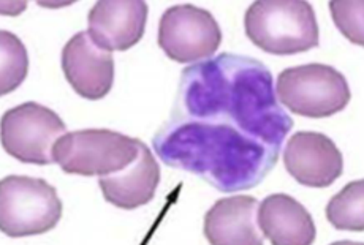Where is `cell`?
I'll list each match as a JSON object with an SVG mask.
<instances>
[{
	"label": "cell",
	"instance_id": "cell-14",
	"mask_svg": "<svg viewBox=\"0 0 364 245\" xmlns=\"http://www.w3.org/2000/svg\"><path fill=\"white\" fill-rule=\"evenodd\" d=\"M0 53H2L0 94L6 95L16 90L27 78L29 55H27V49L23 45V41L9 31L0 32Z\"/></svg>",
	"mask_w": 364,
	"mask_h": 245
},
{
	"label": "cell",
	"instance_id": "cell-11",
	"mask_svg": "<svg viewBox=\"0 0 364 245\" xmlns=\"http://www.w3.org/2000/svg\"><path fill=\"white\" fill-rule=\"evenodd\" d=\"M258 201L254 196H230L214 202L205 215L206 241L213 245H262L257 222Z\"/></svg>",
	"mask_w": 364,
	"mask_h": 245
},
{
	"label": "cell",
	"instance_id": "cell-4",
	"mask_svg": "<svg viewBox=\"0 0 364 245\" xmlns=\"http://www.w3.org/2000/svg\"><path fill=\"white\" fill-rule=\"evenodd\" d=\"M276 92L293 114L323 119L347 108L352 98L347 78L331 65L309 64L284 70Z\"/></svg>",
	"mask_w": 364,
	"mask_h": 245
},
{
	"label": "cell",
	"instance_id": "cell-7",
	"mask_svg": "<svg viewBox=\"0 0 364 245\" xmlns=\"http://www.w3.org/2000/svg\"><path fill=\"white\" fill-rule=\"evenodd\" d=\"M284 165L304 187L326 188L344 173V157L330 136L317 131H296L284 149Z\"/></svg>",
	"mask_w": 364,
	"mask_h": 245
},
{
	"label": "cell",
	"instance_id": "cell-13",
	"mask_svg": "<svg viewBox=\"0 0 364 245\" xmlns=\"http://www.w3.org/2000/svg\"><path fill=\"white\" fill-rule=\"evenodd\" d=\"M328 222L341 231H364V180H352L325 209Z\"/></svg>",
	"mask_w": 364,
	"mask_h": 245
},
{
	"label": "cell",
	"instance_id": "cell-15",
	"mask_svg": "<svg viewBox=\"0 0 364 245\" xmlns=\"http://www.w3.org/2000/svg\"><path fill=\"white\" fill-rule=\"evenodd\" d=\"M333 21L341 33L353 45L364 46V2H330Z\"/></svg>",
	"mask_w": 364,
	"mask_h": 245
},
{
	"label": "cell",
	"instance_id": "cell-8",
	"mask_svg": "<svg viewBox=\"0 0 364 245\" xmlns=\"http://www.w3.org/2000/svg\"><path fill=\"white\" fill-rule=\"evenodd\" d=\"M62 72L80 97L102 100L114 82L113 53L97 45L89 32H78L62 49Z\"/></svg>",
	"mask_w": 364,
	"mask_h": 245
},
{
	"label": "cell",
	"instance_id": "cell-10",
	"mask_svg": "<svg viewBox=\"0 0 364 245\" xmlns=\"http://www.w3.org/2000/svg\"><path fill=\"white\" fill-rule=\"evenodd\" d=\"M160 184V166L151 149L141 139L138 156L127 166L108 176H100L99 185L109 205L133 211L148 205L156 196Z\"/></svg>",
	"mask_w": 364,
	"mask_h": 245
},
{
	"label": "cell",
	"instance_id": "cell-2",
	"mask_svg": "<svg viewBox=\"0 0 364 245\" xmlns=\"http://www.w3.org/2000/svg\"><path fill=\"white\" fill-rule=\"evenodd\" d=\"M62 219V201L45 179L6 176L0 182V229L13 239L40 236Z\"/></svg>",
	"mask_w": 364,
	"mask_h": 245
},
{
	"label": "cell",
	"instance_id": "cell-9",
	"mask_svg": "<svg viewBox=\"0 0 364 245\" xmlns=\"http://www.w3.org/2000/svg\"><path fill=\"white\" fill-rule=\"evenodd\" d=\"M149 6L143 0H100L87 15L89 35L107 51H129L141 41Z\"/></svg>",
	"mask_w": 364,
	"mask_h": 245
},
{
	"label": "cell",
	"instance_id": "cell-3",
	"mask_svg": "<svg viewBox=\"0 0 364 245\" xmlns=\"http://www.w3.org/2000/svg\"><path fill=\"white\" fill-rule=\"evenodd\" d=\"M138 138L108 129H84L65 133L54 146V163L67 174L108 176L138 156Z\"/></svg>",
	"mask_w": 364,
	"mask_h": 245
},
{
	"label": "cell",
	"instance_id": "cell-5",
	"mask_svg": "<svg viewBox=\"0 0 364 245\" xmlns=\"http://www.w3.org/2000/svg\"><path fill=\"white\" fill-rule=\"evenodd\" d=\"M65 133V124L55 111L35 102L5 111L0 122L4 151L21 163H54V146Z\"/></svg>",
	"mask_w": 364,
	"mask_h": 245
},
{
	"label": "cell",
	"instance_id": "cell-1",
	"mask_svg": "<svg viewBox=\"0 0 364 245\" xmlns=\"http://www.w3.org/2000/svg\"><path fill=\"white\" fill-rule=\"evenodd\" d=\"M247 38L274 55L307 53L318 46L315 11L304 0H258L244 16Z\"/></svg>",
	"mask_w": 364,
	"mask_h": 245
},
{
	"label": "cell",
	"instance_id": "cell-6",
	"mask_svg": "<svg viewBox=\"0 0 364 245\" xmlns=\"http://www.w3.org/2000/svg\"><path fill=\"white\" fill-rule=\"evenodd\" d=\"M157 41L171 60L197 64L217 53L222 43V31L208 10L184 4L165 10L160 18Z\"/></svg>",
	"mask_w": 364,
	"mask_h": 245
},
{
	"label": "cell",
	"instance_id": "cell-12",
	"mask_svg": "<svg viewBox=\"0 0 364 245\" xmlns=\"http://www.w3.org/2000/svg\"><path fill=\"white\" fill-rule=\"evenodd\" d=\"M257 222L272 245H311L317 234L309 211L285 193L266 196L258 206Z\"/></svg>",
	"mask_w": 364,
	"mask_h": 245
}]
</instances>
